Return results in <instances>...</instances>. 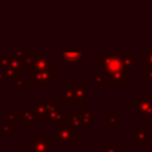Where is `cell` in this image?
<instances>
[{
    "label": "cell",
    "instance_id": "2",
    "mask_svg": "<svg viewBox=\"0 0 152 152\" xmlns=\"http://www.w3.org/2000/svg\"><path fill=\"white\" fill-rule=\"evenodd\" d=\"M131 110L138 118H152V95H138L131 102Z\"/></svg>",
    "mask_w": 152,
    "mask_h": 152
},
{
    "label": "cell",
    "instance_id": "13",
    "mask_svg": "<svg viewBox=\"0 0 152 152\" xmlns=\"http://www.w3.org/2000/svg\"><path fill=\"white\" fill-rule=\"evenodd\" d=\"M13 56L18 57L23 69H30L33 64L34 52H15V53H13Z\"/></svg>",
    "mask_w": 152,
    "mask_h": 152
},
{
    "label": "cell",
    "instance_id": "5",
    "mask_svg": "<svg viewBox=\"0 0 152 152\" xmlns=\"http://www.w3.org/2000/svg\"><path fill=\"white\" fill-rule=\"evenodd\" d=\"M28 152H51V140L45 133H40L38 138H30Z\"/></svg>",
    "mask_w": 152,
    "mask_h": 152
},
{
    "label": "cell",
    "instance_id": "6",
    "mask_svg": "<svg viewBox=\"0 0 152 152\" xmlns=\"http://www.w3.org/2000/svg\"><path fill=\"white\" fill-rule=\"evenodd\" d=\"M42 118H39L32 106H25L21 110V124L24 128H33L36 124L40 122Z\"/></svg>",
    "mask_w": 152,
    "mask_h": 152
},
{
    "label": "cell",
    "instance_id": "24",
    "mask_svg": "<svg viewBox=\"0 0 152 152\" xmlns=\"http://www.w3.org/2000/svg\"><path fill=\"white\" fill-rule=\"evenodd\" d=\"M94 83L99 86H103L106 83V78L102 74H95L94 75Z\"/></svg>",
    "mask_w": 152,
    "mask_h": 152
},
{
    "label": "cell",
    "instance_id": "9",
    "mask_svg": "<svg viewBox=\"0 0 152 152\" xmlns=\"http://www.w3.org/2000/svg\"><path fill=\"white\" fill-rule=\"evenodd\" d=\"M55 106H57L56 101H51V100H36L33 102V109L36 112V114L39 118H44Z\"/></svg>",
    "mask_w": 152,
    "mask_h": 152
},
{
    "label": "cell",
    "instance_id": "4",
    "mask_svg": "<svg viewBox=\"0 0 152 152\" xmlns=\"http://www.w3.org/2000/svg\"><path fill=\"white\" fill-rule=\"evenodd\" d=\"M78 138V131L59 121L56 124V144L70 145L75 139Z\"/></svg>",
    "mask_w": 152,
    "mask_h": 152
},
{
    "label": "cell",
    "instance_id": "14",
    "mask_svg": "<svg viewBox=\"0 0 152 152\" xmlns=\"http://www.w3.org/2000/svg\"><path fill=\"white\" fill-rule=\"evenodd\" d=\"M62 112H63L62 108L57 104L44 116V120L49 124H58L62 119Z\"/></svg>",
    "mask_w": 152,
    "mask_h": 152
},
{
    "label": "cell",
    "instance_id": "27",
    "mask_svg": "<svg viewBox=\"0 0 152 152\" xmlns=\"http://www.w3.org/2000/svg\"><path fill=\"white\" fill-rule=\"evenodd\" d=\"M8 82V80H7V77L2 74V72H0V84H6Z\"/></svg>",
    "mask_w": 152,
    "mask_h": 152
},
{
    "label": "cell",
    "instance_id": "12",
    "mask_svg": "<svg viewBox=\"0 0 152 152\" xmlns=\"http://www.w3.org/2000/svg\"><path fill=\"white\" fill-rule=\"evenodd\" d=\"M62 89V101L66 103V106L71 107L74 106V90H75V84H63L61 87Z\"/></svg>",
    "mask_w": 152,
    "mask_h": 152
},
{
    "label": "cell",
    "instance_id": "17",
    "mask_svg": "<svg viewBox=\"0 0 152 152\" xmlns=\"http://www.w3.org/2000/svg\"><path fill=\"white\" fill-rule=\"evenodd\" d=\"M106 81H108L110 84H126L127 83V77H126V70L124 71H118L114 72L107 77H104Z\"/></svg>",
    "mask_w": 152,
    "mask_h": 152
},
{
    "label": "cell",
    "instance_id": "15",
    "mask_svg": "<svg viewBox=\"0 0 152 152\" xmlns=\"http://www.w3.org/2000/svg\"><path fill=\"white\" fill-rule=\"evenodd\" d=\"M61 61L65 63H82L83 53L82 52H61Z\"/></svg>",
    "mask_w": 152,
    "mask_h": 152
},
{
    "label": "cell",
    "instance_id": "7",
    "mask_svg": "<svg viewBox=\"0 0 152 152\" xmlns=\"http://www.w3.org/2000/svg\"><path fill=\"white\" fill-rule=\"evenodd\" d=\"M61 121L75 129H80L82 127V120H81V112L77 110H63L62 112V119Z\"/></svg>",
    "mask_w": 152,
    "mask_h": 152
},
{
    "label": "cell",
    "instance_id": "20",
    "mask_svg": "<svg viewBox=\"0 0 152 152\" xmlns=\"http://www.w3.org/2000/svg\"><path fill=\"white\" fill-rule=\"evenodd\" d=\"M141 69H152V52H142L141 55Z\"/></svg>",
    "mask_w": 152,
    "mask_h": 152
},
{
    "label": "cell",
    "instance_id": "18",
    "mask_svg": "<svg viewBox=\"0 0 152 152\" xmlns=\"http://www.w3.org/2000/svg\"><path fill=\"white\" fill-rule=\"evenodd\" d=\"M121 121V118L116 114L115 110H110L109 115L104 118V127L106 128H115L116 125Z\"/></svg>",
    "mask_w": 152,
    "mask_h": 152
},
{
    "label": "cell",
    "instance_id": "22",
    "mask_svg": "<svg viewBox=\"0 0 152 152\" xmlns=\"http://www.w3.org/2000/svg\"><path fill=\"white\" fill-rule=\"evenodd\" d=\"M99 152H121V150L118 148L115 144H106Z\"/></svg>",
    "mask_w": 152,
    "mask_h": 152
},
{
    "label": "cell",
    "instance_id": "21",
    "mask_svg": "<svg viewBox=\"0 0 152 152\" xmlns=\"http://www.w3.org/2000/svg\"><path fill=\"white\" fill-rule=\"evenodd\" d=\"M7 121L15 124V122H21V110H11L7 114Z\"/></svg>",
    "mask_w": 152,
    "mask_h": 152
},
{
    "label": "cell",
    "instance_id": "23",
    "mask_svg": "<svg viewBox=\"0 0 152 152\" xmlns=\"http://www.w3.org/2000/svg\"><path fill=\"white\" fill-rule=\"evenodd\" d=\"M141 75L148 84H152V69H141Z\"/></svg>",
    "mask_w": 152,
    "mask_h": 152
},
{
    "label": "cell",
    "instance_id": "26",
    "mask_svg": "<svg viewBox=\"0 0 152 152\" xmlns=\"http://www.w3.org/2000/svg\"><path fill=\"white\" fill-rule=\"evenodd\" d=\"M1 129L5 132V133H11L12 131H13V124L12 122H5V124H2V127H1Z\"/></svg>",
    "mask_w": 152,
    "mask_h": 152
},
{
    "label": "cell",
    "instance_id": "1",
    "mask_svg": "<svg viewBox=\"0 0 152 152\" xmlns=\"http://www.w3.org/2000/svg\"><path fill=\"white\" fill-rule=\"evenodd\" d=\"M131 52H100L99 53V66L104 70V77L126 70L125 59Z\"/></svg>",
    "mask_w": 152,
    "mask_h": 152
},
{
    "label": "cell",
    "instance_id": "3",
    "mask_svg": "<svg viewBox=\"0 0 152 152\" xmlns=\"http://www.w3.org/2000/svg\"><path fill=\"white\" fill-rule=\"evenodd\" d=\"M57 69H56V63L53 62V64L45 70H40V71H32L28 70V78L31 80L32 83H39V84H56L57 82Z\"/></svg>",
    "mask_w": 152,
    "mask_h": 152
},
{
    "label": "cell",
    "instance_id": "16",
    "mask_svg": "<svg viewBox=\"0 0 152 152\" xmlns=\"http://www.w3.org/2000/svg\"><path fill=\"white\" fill-rule=\"evenodd\" d=\"M81 120H82V126H86L88 128H94V121H93V113L89 109L88 106H83L81 110Z\"/></svg>",
    "mask_w": 152,
    "mask_h": 152
},
{
    "label": "cell",
    "instance_id": "28",
    "mask_svg": "<svg viewBox=\"0 0 152 152\" xmlns=\"http://www.w3.org/2000/svg\"><path fill=\"white\" fill-rule=\"evenodd\" d=\"M0 121H2V107L0 106Z\"/></svg>",
    "mask_w": 152,
    "mask_h": 152
},
{
    "label": "cell",
    "instance_id": "8",
    "mask_svg": "<svg viewBox=\"0 0 152 152\" xmlns=\"http://www.w3.org/2000/svg\"><path fill=\"white\" fill-rule=\"evenodd\" d=\"M52 64H53V62L51 61V58L48 57L44 52H34L33 64H32V66H31L28 70H32V71H40V70L49 69Z\"/></svg>",
    "mask_w": 152,
    "mask_h": 152
},
{
    "label": "cell",
    "instance_id": "11",
    "mask_svg": "<svg viewBox=\"0 0 152 152\" xmlns=\"http://www.w3.org/2000/svg\"><path fill=\"white\" fill-rule=\"evenodd\" d=\"M89 87L88 84H83V86H77L75 84V90H74V101L77 106L83 107L84 101H88L89 99Z\"/></svg>",
    "mask_w": 152,
    "mask_h": 152
},
{
    "label": "cell",
    "instance_id": "25",
    "mask_svg": "<svg viewBox=\"0 0 152 152\" xmlns=\"http://www.w3.org/2000/svg\"><path fill=\"white\" fill-rule=\"evenodd\" d=\"M8 62H10V58L0 57V72H2L8 66Z\"/></svg>",
    "mask_w": 152,
    "mask_h": 152
},
{
    "label": "cell",
    "instance_id": "10",
    "mask_svg": "<svg viewBox=\"0 0 152 152\" xmlns=\"http://www.w3.org/2000/svg\"><path fill=\"white\" fill-rule=\"evenodd\" d=\"M131 142L133 145L148 144V128L147 127H133L131 129Z\"/></svg>",
    "mask_w": 152,
    "mask_h": 152
},
{
    "label": "cell",
    "instance_id": "19",
    "mask_svg": "<svg viewBox=\"0 0 152 152\" xmlns=\"http://www.w3.org/2000/svg\"><path fill=\"white\" fill-rule=\"evenodd\" d=\"M28 84H33L31 82V80L28 77H21V78H18L13 82L12 89L13 90H19V89H23L25 86H28Z\"/></svg>",
    "mask_w": 152,
    "mask_h": 152
}]
</instances>
